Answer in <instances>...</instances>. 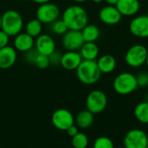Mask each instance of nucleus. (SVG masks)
I'll return each instance as SVG.
<instances>
[{
	"mask_svg": "<svg viewBox=\"0 0 148 148\" xmlns=\"http://www.w3.org/2000/svg\"><path fill=\"white\" fill-rule=\"evenodd\" d=\"M62 21L69 29L82 30L88 23V16L86 10L77 4L69 6L62 13Z\"/></svg>",
	"mask_w": 148,
	"mask_h": 148,
	"instance_id": "obj_1",
	"label": "nucleus"
},
{
	"mask_svg": "<svg viewBox=\"0 0 148 148\" xmlns=\"http://www.w3.org/2000/svg\"><path fill=\"white\" fill-rule=\"evenodd\" d=\"M75 70L79 81L86 85H93L96 83L101 75L96 61L82 60Z\"/></svg>",
	"mask_w": 148,
	"mask_h": 148,
	"instance_id": "obj_2",
	"label": "nucleus"
},
{
	"mask_svg": "<svg viewBox=\"0 0 148 148\" xmlns=\"http://www.w3.org/2000/svg\"><path fill=\"white\" fill-rule=\"evenodd\" d=\"M23 28V19L21 14L14 10H8L2 14V28L10 37L21 33Z\"/></svg>",
	"mask_w": 148,
	"mask_h": 148,
	"instance_id": "obj_3",
	"label": "nucleus"
},
{
	"mask_svg": "<svg viewBox=\"0 0 148 148\" xmlns=\"http://www.w3.org/2000/svg\"><path fill=\"white\" fill-rule=\"evenodd\" d=\"M113 88L117 94L121 95L132 94L139 88L136 75L130 72H123L119 74L114 80Z\"/></svg>",
	"mask_w": 148,
	"mask_h": 148,
	"instance_id": "obj_4",
	"label": "nucleus"
},
{
	"mask_svg": "<svg viewBox=\"0 0 148 148\" xmlns=\"http://www.w3.org/2000/svg\"><path fill=\"white\" fill-rule=\"evenodd\" d=\"M148 49L142 44H135L130 47L126 55L125 62L132 68H140L146 63Z\"/></svg>",
	"mask_w": 148,
	"mask_h": 148,
	"instance_id": "obj_5",
	"label": "nucleus"
},
{
	"mask_svg": "<svg viewBox=\"0 0 148 148\" xmlns=\"http://www.w3.org/2000/svg\"><path fill=\"white\" fill-rule=\"evenodd\" d=\"M108 97L106 94L101 90L91 91L86 99V107L92 114H100L107 108Z\"/></svg>",
	"mask_w": 148,
	"mask_h": 148,
	"instance_id": "obj_6",
	"label": "nucleus"
},
{
	"mask_svg": "<svg viewBox=\"0 0 148 148\" xmlns=\"http://www.w3.org/2000/svg\"><path fill=\"white\" fill-rule=\"evenodd\" d=\"M147 134L141 129H131L126 134L124 137V147L147 148Z\"/></svg>",
	"mask_w": 148,
	"mask_h": 148,
	"instance_id": "obj_7",
	"label": "nucleus"
},
{
	"mask_svg": "<svg viewBox=\"0 0 148 148\" xmlns=\"http://www.w3.org/2000/svg\"><path fill=\"white\" fill-rule=\"evenodd\" d=\"M36 14V18L42 23H52L54 21L59 18L60 9L56 4L49 2L40 4Z\"/></svg>",
	"mask_w": 148,
	"mask_h": 148,
	"instance_id": "obj_8",
	"label": "nucleus"
},
{
	"mask_svg": "<svg viewBox=\"0 0 148 148\" xmlns=\"http://www.w3.org/2000/svg\"><path fill=\"white\" fill-rule=\"evenodd\" d=\"M51 121L54 127L58 130L66 131L75 124V117L68 109L59 108L53 113Z\"/></svg>",
	"mask_w": 148,
	"mask_h": 148,
	"instance_id": "obj_9",
	"label": "nucleus"
},
{
	"mask_svg": "<svg viewBox=\"0 0 148 148\" xmlns=\"http://www.w3.org/2000/svg\"><path fill=\"white\" fill-rule=\"evenodd\" d=\"M81 30L69 29L64 35H62V44L67 51H78L84 44Z\"/></svg>",
	"mask_w": 148,
	"mask_h": 148,
	"instance_id": "obj_10",
	"label": "nucleus"
},
{
	"mask_svg": "<svg viewBox=\"0 0 148 148\" xmlns=\"http://www.w3.org/2000/svg\"><path fill=\"white\" fill-rule=\"evenodd\" d=\"M130 32L136 37H148V16L142 15L135 16L129 23Z\"/></svg>",
	"mask_w": 148,
	"mask_h": 148,
	"instance_id": "obj_11",
	"label": "nucleus"
},
{
	"mask_svg": "<svg viewBox=\"0 0 148 148\" xmlns=\"http://www.w3.org/2000/svg\"><path fill=\"white\" fill-rule=\"evenodd\" d=\"M99 17L101 21L107 25H115L121 21L122 16L116 6L107 5L100 10Z\"/></svg>",
	"mask_w": 148,
	"mask_h": 148,
	"instance_id": "obj_12",
	"label": "nucleus"
},
{
	"mask_svg": "<svg viewBox=\"0 0 148 148\" xmlns=\"http://www.w3.org/2000/svg\"><path fill=\"white\" fill-rule=\"evenodd\" d=\"M35 49L38 53L49 56L56 50V42L49 35L41 34L35 40Z\"/></svg>",
	"mask_w": 148,
	"mask_h": 148,
	"instance_id": "obj_13",
	"label": "nucleus"
},
{
	"mask_svg": "<svg viewBox=\"0 0 148 148\" xmlns=\"http://www.w3.org/2000/svg\"><path fill=\"white\" fill-rule=\"evenodd\" d=\"M82 62V56L78 51H67L62 56L60 65L66 70H75Z\"/></svg>",
	"mask_w": 148,
	"mask_h": 148,
	"instance_id": "obj_14",
	"label": "nucleus"
},
{
	"mask_svg": "<svg viewBox=\"0 0 148 148\" xmlns=\"http://www.w3.org/2000/svg\"><path fill=\"white\" fill-rule=\"evenodd\" d=\"M17 58V53L14 47L7 45L0 49V69H7L11 68Z\"/></svg>",
	"mask_w": 148,
	"mask_h": 148,
	"instance_id": "obj_15",
	"label": "nucleus"
},
{
	"mask_svg": "<svg viewBox=\"0 0 148 148\" xmlns=\"http://www.w3.org/2000/svg\"><path fill=\"white\" fill-rule=\"evenodd\" d=\"M35 46V38L26 32H21L14 38V48L16 51L25 53Z\"/></svg>",
	"mask_w": 148,
	"mask_h": 148,
	"instance_id": "obj_16",
	"label": "nucleus"
},
{
	"mask_svg": "<svg viewBox=\"0 0 148 148\" xmlns=\"http://www.w3.org/2000/svg\"><path fill=\"white\" fill-rule=\"evenodd\" d=\"M115 6L122 16H133L139 12L140 3L139 0H119Z\"/></svg>",
	"mask_w": 148,
	"mask_h": 148,
	"instance_id": "obj_17",
	"label": "nucleus"
},
{
	"mask_svg": "<svg viewBox=\"0 0 148 148\" xmlns=\"http://www.w3.org/2000/svg\"><path fill=\"white\" fill-rule=\"evenodd\" d=\"M96 62L101 74H110L116 68V59L110 54L101 56L96 60Z\"/></svg>",
	"mask_w": 148,
	"mask_h": 148,
	"instance_id": "obj_18",
	"label": "nucleus"
},
{
	"mask_svg": "<svg viewBox=\"0 0 148 148\" xmlns=\"http://www.w3.org/2000/svg\"><path fill=\"white\" fill-rule=\"evenodd\" d=\"M80 54L82 60L96 61L99 56V48L95 42H85L80 49Z\"/></svg>",
	"mask_w": 148,
	"mask_h": 148,
	"instance_id": "obj_19",
	"label": "nucleus"
},
{
	"mask_svg": "<svg viewBox=\"0 0 148 148\" xmlns=\"http://www.w3.org/2000/svg\"><path fill=\"white\" fill-rule=\"evenodd\" d=\"M95 114L88 109L79 112L75 119L76 126L82 129H87L92 126L95 121Z\"/></svg>",
	"mask_w": 148,
	"mask_h": 148,
	"instance_id": "obj_20",
	"label": "nucleus"
},
{
	"mask_svg": "<svg viewBox=\"0 0 148 148\" xmlns=\"http://www.w3.org/2000/svg\"><path fill=\"white\" fill-rule=\"evenodd\" d=\"M82 34L85 42H95L100 36V29L95 24H87L82 30Z\"/></svg>",
	"mask_w": 148,
	"mask_h": 148,
	"instance_id": "obj_21",
	"label": "nucleus"
},
{
	"mask_svg": "<svg viewBox=\"0 0 148 148\" xmlns=\"http://www.w3.org/2000/svg\"><path fill=\"white\" fill-rule=\"evenodd\" d=\"M42 23L37 19L34 18L29 20L25 25V32L34 38H36L42 34Z\"/></svg>",
	"mask_w": 148,
	"mask_h": 148,
	"instance_id": "obj_22",
	"label": "nucleus"
},
{
	"mask_svg": "<svg viewBox=\"0 0 148 148\" xmlns=\"http://www.w3.org/2000/svg\"><path fill=\"white\" fill-rule=\"evenodd\" d=\"M134 116L140 123L148 124V101H142L135 107Z\"/></svg>",
	"mask_w": 148,
	"mask_h": 148,
	"instance_id": "obj_23",
	"label": "nucleus"
},
{
	"mask_svg": "<svg viewBox=\"0 0 148 148\" xmlns=\"http://www.w3.org/2000/svg\"><path fill=\"white\" fill-rule=\"evenodd\" d=\"M72 146L74 148H87L88 146V138L84 133L79 132L72 137Z\"/></svg>",
	"mask_w": 148,
	"mask_h": 148,
	"instance_id": "obj_24",
	"label": "nucleus"
},
{
	"mask_svg": "<svg viewBox=\"0 0 148 148\" xmlns=\"http://www.w3.org/2000/svg\"><path fill=\"white\" fill-rule=\"evenodd\" d=\"M51 24V31L54 33V34H56V35H64L68 30V27L67 25L65 24V23L62 21V19H56V21H54Z\"/></svg>",
	"mask_w": 148,
	"mask_h": 148,
	"instance_id": "obj_25",
	"label": "nucleus"
},
{
	"mask_svg": "<svg viewBox=\"0 0 148 148\" xmlns=\"http://www.w3.org/2000/svg\"><path fill=\"white\" fill-rule=\"evenodd\" d=\"M93 148H114V146L112 140L108 137L100 136L95 140Z\"/></svg>",
	"mask_w": 148,
	"mask_h": 148,
	"instance_id": "obj_26",
	"label": "nucleus"
},
{
	"mask_svg": "<svg viewBox=\"0 0 148 148\" xmlns=\"http://www.w3.org/2000/svg\"><path fill=\"white\" fill-rule=\"evenodd\" d=\"M34 65H36L38 69H47L50 65L49 56H48L42 55V54L39 53V55L37 56V57H36V59L35 61Z\"/></svg>",
	"mask_w": 148,
	"mask_h": 148,
	"instance_id": "obj_27",
	"label": "nucleus"
},
{
	"mask_svg": "<svg viewBox=\"0 0 148 148\" xmlns=\"http://www.w3.org/2000/svg\"><path fill=\"white\" fill-rule=\"evenodd\" d=\"M38 55H39L38 51L35 48H33L24 53V60L30 64H34Z\"/></svg>",
	"mask_w": 148,
	"mask_h": 148,
	"instance_id": "obj_28",
	"label": "nucleus"
},
{
	"mask_svg": "<svg viewBox=\"0 0 148 148\" xmlns=\"http://www.w3.org/2000/svg\"><path fill=\"white\" fill-rule=\"evenodd\" d=\"M138 87L146 88L148 87V73L147 72H140L136 75Z\"/></svg>",
	"mask_w": 148,
	"mask_h": 148,
	"instance_id": "obj_29",
	"label": "nucleus"
},
{
	"mask_svg": "<svg viewBox=\"0 0 148 148\" xmlns=\"http://www.w3.org/2000/svg\"><path fill=\"white\" fill-rule=\"evenodd\" d=\"M62 54L59 51L55 50L51 55L49 56V63L52 65H59L61 63V59H62Z\"/></svg>",
	"mask_w": 148,
	"mask_h": 148,
	"instance_id": "obj_30",
	"label": "nucleus"
},
{
	"mask_svg": "<svg viewBox=\"0 0 148 148\" xmlns=\"http://www.w3.org/2000/svg\"><path fill=\"white\" fill-rule=\"evenodd\" d=\"M9 41L10 36L3 29H0V49L6 47L9 43Z\"/></svg>",
	"mask_w": 148,
	"mask_h": 148,
	"instance_id": "obj_31",
	"label": "nucleus"
},
{
	"mask_svg": "<svg viewBox=\"0 0 148 148\" xmlns=\"http://www.w3.org/2000/svg\"><path fill=\"white\" fill-rule=\"evenodd\" d=\"M66 132H67V134H68V135L69 136V137H74L75 135H76L78 133H79V130H78V127L77 126H75V124L74 125H72L69 128H68L67 130H66Z\"/></svg>",
	"mask_w": 148,
	"mask_h": 148,
	"instance_id": "obj_32",
	"label": "nucleus"
},
{
	"mask_svg": "<svg viewBox=\"0 0 148 148\" xmlns=\"http://www.w3.org/2000/svg\"><path fill=\"white\" fill-rule=\"evenodd\" d=\"M104 1L108 3V5H114V6H115L119 0H104Z\"/></svg>",
	"mask_w": 148,
	"mask_h": 148,
	"instance_id": "obj_33",
	"label": "nucleus"
},
{
	"mask_svg": "<svg viewBox=\"0 0 148 148\" xmlns=\"http://www.w3.org/2000/svg\"><path fill=\"white\" fill-rule=\"evenodd\" d=\"M34 3H38V4H42V3H49L50 2L51 0H32Z\"/></svg>",
	"mask_w": 148,
	"mask_h": 148,
	"instance_id": "obj_34",
	"label": "nucleus"
},
{
	"mask_svg": "<svg viewBox=\"0 0 148 148\" xmlns=\"http://www.w3.org/2000/svg\"><path fill=\"white\" fill-rule=\"evenodd\" d=\"M92 2H94V3H102L104 0H91Z\"/></svg>",
	"mask_w": 148,
	"mask_h": 148,
	"instance_id": "obj_35",
	"label": "nucleus"
},
{
	"mask_svg": "<svg viewBox=\"0 0 148 148\" xmlns=\"http://www.w3.org/2000/svg\"><path fill=\"white\" fill-rule=\"evenodd\" d=\"M75 3H84V2H86V1H88V0H74Z\"/></svg>",
	"mask_w": 148,
	"mask_h": 148,
	"instance_id": "obj_36",
	"label": "nucleus"
},
{
	"mask_svg": "<svg viewBox=\"0 0 148 148\" xmlns=\"http://www.w3.org/2000/svg\"><path fill=\"white\" fill-rule=\"evenodd\" d=\"M2 28V15H0V29Z\"/></svg>",
	"mask_w": 148,
	"mask_h": 148,
	"instance_id": "obj_37",
	"label": "nucleus"
},
{
	"mask_svg": "<svg viewBox=\"0 0 148 148\" xmlns=\"http://www.w3.org/2000/svg\"><path fill=\"white\" fill-rule=\"evenodd\" d=\"M146 65H147V67L148 69V55H147V60H146V63H145Z\"/></svg>",
	"mask_w": 148,
	"mask_h": 148,
	"instance_id": "obj_38",
	"label": "nucleus"
},
{
	"mask_svg": "<svg viewBox=\"0 0 148 148\" xmlns=\"http://www.w3.org/2000/svg\"><path fill=\"white\" fill-rule=\"evenodd\" d=\"M117 148H126V147H117Z\"/></svg>",
	"mask_w": 148,
	"mask_h": 148,
	"instance_id": "obj_39",
	"label": "nucleus"
},
{
	"mask_svg": "<svg viewBox=\"0 0 148 148\" xmlns=\"http://www.w3.org/2000/svg\"><path fill=\"white\" fill-rule=\"evenodd\" d=\"M147 16H148V9H147Z\"/></svg>",
	"mask_w": 148,
	"mask_h": 148,
	"instance_id": "obj_40",
	"label": "nucleus"
},
{
	"mask_svg": "<svg viewBox=\"0 0 148 148\" xmlns=\"http://www.w3.org/2000/svg\"><path fill=\"white\" fill-rule=\"evenodd\" d=\"M24 1H28V0H24Z\"/></svg>",
	"mask_w": 148,
	"mask_h": 148,
	"instance_id": "obj_41",
	"label": "nucleus"
},
{
	"mask_svg": "<svg viewBox=\"0 0 148 148\" xmlns=\"http://www.w3.org/2000/svg\"><path fill=\"white\" fill-rule=\"evenodd\" d=\"M147 148H148V146H147Z\"/></svg>",
	"mask_w": 148,
	"mask_h": 148,
	"instance_id": "obj_42",
	"label": "nucleus"
},
{
	"mask_svg": "<svg viewBox=\"0 0 148 148\" xmlns=\"http://www.w3.org/2000/svg\"><path fill=\"white\" fill-rule=\"evenodd\" d=\"M147 88H148V87H147Z\"/></svg>",
	"mask_w": 148,
	"mask_h": 148,
	"instance_id": "obj_43",
	"label": "nucleus"
}]
</instances>
